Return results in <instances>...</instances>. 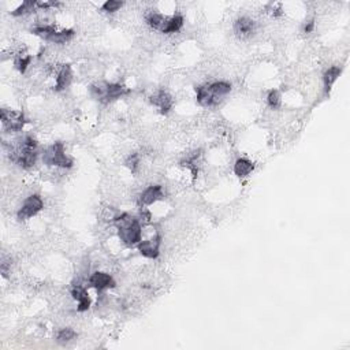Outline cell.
Returning a JSON list of instances; mask_svg holds the SVG:
<instances>
[{
	"mask_svg": "<svg viewBox=\"0 0 350 350\" xmlns=\"http://www.w3.org/2000/svg\"><path fill=\"white\" fill-rule=\"evenodd\" d=\"M208 86L211 89V92L215 94V97H218L219 100L231 90V85L229 82H225V81H216V82L208 84Z\"/></svg>",
	"mask_w": 350,
	"mask_h": 350,
	"instance_id": "cell-18",
	"label": "cell"
},
{
	"mask_svg": "<svg viewBox=\"0 0 350 350\" xmlns=\"http://www.w3.org/2000/svg\"><path fill=\"white\" fill-rule=\"evenodd\" d=\"M42 207H44V203H42L41 197L38 194H31L25 200L21 209L18 211V219L26 220L31 216H36L41 211Z\"/></svg>",
	"mask_w": 350,
	"mask_h": 350,
	"instance_id": "cell-6",
	"label": "cell"
},
{
	"mask_svg": "<svg viewBox=\"0 0 350 350\" xmlns=\"http://www.w3.org/2000/svg\"><path fill=\"white\" fill-rule=\"evenodd\" d=\"M151 103L153 105L159 107L163 114H167L168 111L171 110V107H173V97H171L167 92L160 90V92H157L155 96H152Z\"/></svg>",
	"mask_w": 350,
	"mask_h": 350,
	"instance_id": "cell-12",
	"label": "cell"
},
{
	"mask_svg": "<svg viewBox=\"0 0 350 350\" xmlns=\"http://www.w3.org/2000/svg\"><path fill=\"white\" fill-rule=\"evenodd\" d=\"M234 31L238 37H249L255 31V22L248 16L238 18L234 23Z\"/></svg>",
	"mask_w": 350,
	"mask_h": 350,
	"instance_id": "cell-11",
	"label": "cell"
},
{
	"mask_svg": "<svg viewBox=\"0 0 350 350\" xmlns=\"http://www.w3.org/2000/svg\"><path fill=\"white\" fill-rule=\"evenodd\" d=\"M315 29V22L314 21H309L305 23V26H304V31L305 33H311V31Z\"/></svg>",
	"mask_w": 350,
	"mask_h": 350,
	"instance_id": "cell-27",
	"label": "cell"
},
{
	"mask_svg": "<svg viewBox=\"0 0 350 350\" xmlns=\"http://www.w3.org/2000/svg\"><path fill=\"white\" fill-rule=\"evenodd\" d=\"M197 92V103L203 107H212V105L219 104L220 100L218 97H215V94L211 92L208 85H203L196 88Z\"/></svg>",
	"mask_w": 350,
	"mask_h": 350,
	"instance_id": "cell-10",
	"label": "cell"
},
{
	"mask_svg": "<svg viewBox=\"0 0 350 350\" xmlns=\"http://www.w3.org/2000/svg\"><path fill=\"white\" fill-rule=\"evenodd\" d=\"M75 337H77V334H75V331H74V330L63 329L58 333L56 340H58V342H60V344H67V342H70V341H73Z\"/></svg>",
	"mask_w": 350,
	"mask_h": 350,
	"instance_id": "cell-22",
	"label": "cell"
},
{
	"mask_svg": "<svg viewBox=\"0 0 350 350\" xmlns=\"http://www.w3.org/2000/svg\"><path fill=\"white\" fill-rule=\"evenodd\" d=\"M342 73V68L337 67V66H333L330 67L326 73H324V89H326V93H329L331 90V86L334 85V82L338 79V77Z\"/></svg>",
	"mask_w": 350,
	"mask_h": 350,
	"instance_id": "cell-16",
	"label": "cell"
},
{
	"mask_svg": "<svg viewBox=\"0 0 350 350\" xmlns=\"http://www.w3.org/2000/svg\"><path fill=\"white\" fill-rule=\"evenodd\" d=\"M159 248H160V237H155V238L148 241H141L138 244L140 253L148 259H156L159 256Z\"/></svg>",
	"mask_w": 350,
	"mask_h": 350,
	"instance_id": "cell-8",
	"label": "cell"
},
{
	"mask_svg": "<svg viewBox=\"0 0 350 350\" xmlns=\"http://www.w3.org/2000/svg\"><path fill=\"white\" fill-rule=\"evenodd\" d=\"M10 157L21 167H33L37 159V141L31 136H26L16 148H11Z\"/></svg>",
	"mask_w": 350,
	"mask_h": 350,
	"instance_id": "cell-2",
	"label": "cell"
},
{
	"mask_svg": "<svg viewBox=\"0 0 350 350\" xmlns=\"http://www.w3.org/2000/svg\"><path fill=\"white\" fill-rule=\"evenodd\" d=\"M267 101H268V105H270L271 108H274V110L279 108V107H281V94H279V92L275 90V89L270 90V92H268V96H267Z\"/></svg>",
	"mask_w": 350,
	"mask_h": 350,
	"instance_id": "cell-23",
	"label": "cell"
},
{
	"mask_svg": "<svg viewBox=\"0 0 350 350\" xmlns=\"http://www.w3.org/2000/svg\"><path fill=\"white\" fill-rule=\"evenodd\" d=\"M71 77H73V74H71L70 64L62 66V68L59 70L58 77H56V86H55V89L56 90H63V89L67 88L70 82H71Z\"/></svg>",
	"mask_w": 350,
	"mask_h": 350,
	"instance_id": "cell-14",
	"label": "cell"
},
{
	"mask_svg": "<svg viewBox=\"0 0 350 350\" xmlns=\"http://www.w3.org/2000/svg\"><path fill=\"white\" fill-rule=\"evenodd\" d=\"M38 1H23L18 8H16L15 11H12V15L15 16H19V15H26V14H30V12H33V11L36 10L37 7H38Z\"/></svg>",
	"mask_w": 350,
	"mask_h": 350,
	"instance_id": "cell-21",
	"label": "cell"
},
{
	"mask_svg": "<svg viewBox=\"0 0 350 350\" xmlns=\"http://www.w3.org/2000/svg\"><path fill=\"white\" fill-rule=\"evenodd\" d=\"M253 168H255V164L251 160H248L245 157H241L234 164V174L237 177L245 178L253 171Z\"/></svg>",
	"mask_w": 350,
	"mask_h": 350,
	"instance_id": "cell-15",
	"label": "cell"
},
{
	"mask_svg": "<svg viewBox=\"0 0 350 350\" xmlns=\"http://www.w3.org/2000/svg\"><path fill=\"white\" fill-rule=\"evenodd\" d=\"M114 223L118 227V234H119L120 241L129 246L138 245L141 242V225L138 220L131 218L130 215L122 214L120 216L115 218Z\"/></svg>",
	"mask_w": 350,
	"mask_h": 350,
	"instance_id": "cell-1",
	"label": "cell"
},
{
	"mask_svg": "<svg viewBox=\"0 0 350 350\" xmlns=\"http://www.w3.org/2000/svg\"><path fill=\"white\" fill-rule=\"evenodd\" d=\"M90 92L94 97H97V100L108 103L122 97L129 90H126L125 86L120 84H96L90 86Z\"/></svg>",
	"mask_w": 350,
	"mask_h": 350,
	"instance_id": "cell-4",
	"label": "cell"
},
{
	"mask_svg": "<svg viewBox=\"0 0 350 350\" xmlns=\"http://www.w3.org/2000/svg\"><path fill=\"white\" fill-rule=\"evenodd\" d=\"M126 166L130 168L133 173H136L137 167H138V156H137L136 153H133V155H130V156L127 157Z\"/></svg>",
	"mask_w": 350,
	"mask_h": 350,
	"instance_id": "cell-26",
	"label": "cell"
},
{
	"mask_svg": "<svg viewBox=\"0 0 350 350\" xmlns=\"http://www.w3.org/2000/svg\"><path fill=\"white\" fill-rule=\"evenodd\" d=\"M31 56H18L15 59V67L21 71V73H25L26 71L27 66L30 64Z\"/></svg>",
	"mask_w": 350,
	"mask_h": 350,
	"instance_id": "cell-25",
	"label": "cell"
},
{
	"mask_svg": "<svg viewBox=\"0 0 350 350\" xmlns=\"http://www.w3.org/2000/svg\"><path fill=\"white\" fill-rule=\"evenodd\" d=\"M166 21H167V18H164L162 14H156V12H152L146 16V23L156 30H163Z\"/></svg>",
	"mask_w": 350,
	"mask_h": 350,
	"instance_id": "cell-20",
	"label": "cell"
},
{
	"mask_svg": "<svg viewBox=\"0 0 350 350\" xmlns=\"http://www.w3.org/2000/svg\"><path fill=\"white\" fill-rule=\"evenodd\" d=\"M71 296H73L74 300L78 301V311L79 312H85L88 311L89 307H90V298L88 296V292L85 290L82 286H74L73 290H71Z\"/></svg>",
	"mask_w": 350,
	"mask_h": 350,
	"instance_id": "cell-13",
	"label": "cell"
},
{
	"mask_svg": "<svg viewBox=\"0 0 350 350\" xmlns=\"http://www.w3.org/2000/svg\"><path fill=\"white\" fill-rule=\"evenodd\" d=\"M0 119L7 131H19L25 126V115L21 111H0Z\"/></svg>",
	"mask_w": 350,
	"mask_h": 350,
	"instance_id": "cell-5",
	"label": "cell"
},
{
	"mask_svg": "<svg viewBox=\"0 0 350 350\" xmlns=\"http://www.w3.org/2000/svg\"><path fill=\"white\" fill-rule=\"evenodd\" d=\"M123 5V1H116V0H108L105 1L104 4L101 5L103 11H107V12H115Z\"/></svg>",
	"mask_w": 350,
	"mask_h": 350,
	"instance_id": "cell-24",
	"label": "cell"
},
{
	"mask_svg": "<svg viewBox=\"0 0 350 350\" xmlns=\"http://www.w3.org/2000/svg\"><path fill=\"white\" fill-rule=\"evenodd\" d=\"M74 37L73 29H66V30H55L48 36V41H52L55 44H64V42L70 41Z\"/></svg>",
	"mask_w": 350,
	"mask_h": 350,
	"instance_id": "cell-17",
	"label": "cell"
},
{
	"mask_svg": "<svg viewBox=\"0 0 350 350\" xmlns=\"http://www.w3.org/2000/svg\"><path fill=\"white\" fill-rule=\"evenodd\" d=\"M164 197L162 186L155 185V186H149L146 188L140 196V204L141 205H151L153 203H156L159 200H162Z\"/></svg>",
	"mask_w": 350,
	"mask_h": 350,
	"instance_id": "cell-9",
	"label": "cell"
},
{
	"mask_svg": "<svg viewBox=\"0 0 350 350\" xmlns=\"http://www.w3.org/2000/svg\"><path fill=\"white\" fill-rule=\"evenodd\" d=\"M183 26V18L181 15H174L168 18L166 25L163 27V33H175Z\"/></svg>",
	"mask_w": 350,
	"mask_h": 350,
	"instance_id": "cell-19",
	"label": "cell"
},
{
	"mask_svg": "<svg viewBox=\"0 0 350 350\" xmlns=\"http://www.w3.org/2000/svg\"><path fill=\"white\" fill-rule=\"evenodd\" d=\"M89 285L94 288L96 290H105V289H111L115 286V281L105 272H94L92 277L89 278Z\"/></svg>",
	"mask_w": 350,
	"mask_h": 350,
	"instance_id": "cell-7",
	"label": "cell"
},
{
	"mask_svg": "<svg viewBox=\"0 0 350 350\" xmlns=\"http://www.w3.org/2000/svg\"><path fill=\"white\" fill-rule=\"evenodd\" d=\"M42 160L47 166H56L62 168H70L73 166V160L66 155L62 142H55L52 146H49L44 152Z\"/></svg>",
	"mask_w": 350,
	"mask_h": 350,
	"instance_id": "cell-3",
	"label": "cell"
},
{
	"mask_svg": "<svg viewBox=\"0 0 350 350\" xmlns=\"http://www.w3.org/2000/svg\"><path fill=\"white\" fill-rule=\"evenodd\" d=\"M8 263L5 262V260H3V263H1V274H3V277L7 278V275H8Z\"/></svg>",
	"mask_w": 350,
	"mask_h": 350,
	"instance_id": "cell-28",
	"label": "cell"
}]
</instances>
